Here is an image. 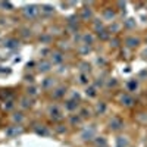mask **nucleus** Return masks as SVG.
Instances as JSON below:
<instances>
[{
	"label": "nucleus",
	"mask_w": 147,
	"mask_h": 147,
	"mask_svg": "<svg viewBox=\"0 0 147 147\" xmlns=\"http://www.w3.org/2000/svg\"><path fill=\"white\" fill-rule=\"evenodd\" d=\"M9 121L12 122V125H19V127H22V125L27 122V115H25V112H24V110L15 109L13 112L10 113Z\"/></svg>",
	"instance_id": "423d86ee"
},
{
	"label": "nucleus",
	"mask_w": 147,
	"mask_h": 147,
	"mask_svg": "<svg viewBox=\"0 0 147 147\" xmlns=\"http://www.w3.org/2000/svg\"><path fill=\"white\" fill-rule=\"evenodd\" d=\"M143 44V38L140 35H136V34H129L124 38V46L128 47V49H137Z\"/></svg>",
	"instance_id": "0eeeda50"
},
{
	"label": "nucleus",
	"mask_w": 147,
	"mask_h": 147,
	"mask_svg": "<svg viewBox=\"0 0 147 147\" xmlns=\"http://www.w3.org/2000/svg\"><path fill=\"white\" fill-rule=\"evenodd\" d=\"M124 27H125L127 30H134V28L137 27V22L134 21L132 18H128L127 21H124Z\"/></svg>",
	"instance_id": "c85d7f7f"
},
{
	"label": "nucleus",
	"mask_w": 147,
	"mask_h": 147,
	"mask_svg": "<svg viewBox=\"0 0 147 147\" xmlns=\"http://www.w3.org/2000/svg\"><path fill=\"white\" fill-rule=\"evenodd\" d=\"M118 105L122 106V107H125V109H131L136 106V97H134L131 93L128 91H121L118 94V99H116Z\"/></svg>",
	"instance_id": "7ed1b4c3"
},
{
	"label": "nucleus",
	"mask_w": 147,
	"mask_h": 147,
	"mask_svg": "<svg viewBox=\"0 0 147 147\" xmlns=\"http://www.w3.org/2000/svg\"><path fill=\"white\" fill-rule=\"evenodd\" d=\"M68 122H69V127H77V128H81L82 127V118L78 115V113H72L68 116Z\"/></svg>",
	"instance_id": "aec40b11"
},
{
	"label": "nucleus",
	"mask_w": 147,
	"mask_h": 147,
	"mask_svg": "<svg viewBox=\"0 0 147 147\" xmlns=\"http://www.w3.org/2000/svg\"><path fill=\"white\" fill-rule=\"evenodd\" d=\"M96 41V35L93 32H82L81 34V44L82 46H93Z\"/></svg>",
	"instance_id": "f3484780"
},
{
	"label": "nucleus",
	"mask_w": 147,
	"mask_h": 147,
	"mask_svg": "<svg viewBox=\"0 0 147 147\" xmlns=\"http://www.w3.org/2000/svg\"><path fill=\"white\" fill-rule=\"evenodd\" d=\"M124 127H125L124 119H122L121 116H118V115H113L107 121V129L112 131V132H121L122 129H124Z\"/></svg>",
	"instance_id": "39448f33"
},
{
	"label": "nucleus",
	"mask_w": 147,
	"mask_h": 147,
	"mask_svg": "<svg viewBox=\"0 0 147 147\" xmlns=\"http://www.w3.org/2000/svg\"><path fill=\"white\" fill-rule=\"evenodd\" d=\"M40 9H41V13H49V15L55 13V7L52 5H41Z\"/></svg>",
	"instance_id": "cd10ccee"
},
{
	"label": "nucleus",
	"mask_w": 147,
	"mask_h": 147,
	"mask_svg": "<svg viewBox=\"0 0 147 147\" xmlns=\"http://www.w3.org/2000/svg\"><path fill=\"white\" fill-rule=\"evenodd\" d=\"M49 60L52 62V65H62L65 62V53L62 50H55L50 53Z\"/></svg>",
	"instance_id": "4468645a"
},
{
	"label": "nucleus",
	"mask_w": 147,
	"mask_h": 147,
	"mask_svg": "<svg viewBox=\"0 0 147 147\" xmlns=\"http://www.w3.org/2000/svg\"><path fill=\"white\" fill-rule=\"evenodd\" d=\"M80 19L81 21H94V12L91 7H82L80 12Z\"/></svg>",
	"instance_id": "6ab92c4d"
},
{
	"label": "nucleus",
	"mask_w": 147,
	"mask_h": 147,
	"mask_svg": "<svg viewBox=\"0 0 147 147\" xmlns=\"http://www.w3.org/2000/svg\"><path fill=\"white\" fill-rule=\"evenodd\" d=\"M52 68H53V65L49 59H43L41 62L37 65V71H38L40 74H49L52 71Z\"/></svg>",
	"instance_id": "dca6fc26"
},
{
	"label": "nucleus",
	"mask_w": 147,
	"mask_h": 147,
	"mask_svg": "<svg viewBox=\"0 0 147 147\" xmlns=\"http://www.w3.org/2000/svg\"><path fill=\"white\" fill-rule=\"evenodd\" d=\"M59 85V81H57V78L56 77H46L43 81H41V90L43 91H49V93H52L56 87Z\"/></svg>",
	"instance_id": "1a4fd4ad"
},
{
	"label": "nucleus",
	"mask_w": 147,
	"mask_h": 147,
	"mask_svg": "<svg viewBox=\"0 0 147 147\" xmlns=\"http://www.w3.org/2000/svg\"><path fill=\"white\" fill-rule=\"evenodd\" d=\"M77 82L80 85H82V87H88V85L91 84V78H90V74H85V72H80L78 77H77Z\"/></svg>",
	"instance_id": "412c9836"
},
{
	"label": "nucleus",
	"mask_w": 147,
	"mask_h": 147,
	"mask_svg": "<svg viewBox=\"0 0 147 147\" xmlns=\"http://www.w3.org/2000/svg\"><path fill=\"white\" fill-rule=\"evenodd\" d=\"M3 46L7 47V49H16V47L19 46V40L15 38V37H9V38L5 40V44H3Z\"/></svg>",
	"instance_id": "393cba45"
},
{
	"label": "nucleus",
	"mask_w": 147,
	"mask_h": 147,
	"mask_svg": "<svg viewBox=\"0 0 147 147\" xmlns=\"http://www.w3.org/2000/svg\"><path fill=\"white\" fill-rule=\"evenodd\" d=\"M24 132V128L19 127V125H9L6 129H5V136L7 138H16L18 136Z\"/></svg>",
	"instance_id": "ddd939ff"
},
{
	"label": "nucleus",
	"mask_w": 147,
	"mask_h": 147,
	"mask_svg": "<svg viewBox=\"0 0 147 147\" xmlns=\"http://www.w3.org/2000/svg\"><path fill=\"white\" fill-rule=\"evenodd\" d=\"M97 129L94 125H82L81 127V131H80V140L82 143H88V141H93L97 136Z\"/></svg>",
	"instance_id": "20e7f679"
},
{
	"label": "nucleus",
	"mask_w": 147,
	"mask_h": 147,
	"mask_svg": "<svg viewBox=\"0 0 147 147\" xmlns=\"http://www.w3.org/2000/svg\"><path fill=\"white\" fill-rule=\"evenodd\" d=\"M41 87L40 85H37V84H30V85H27L25 87V91H24V94H27L28 97H31V99H37L40 94H41Z\"/></svg>",
	"instance_id": "f8f14e48"
},
{
	"label": "nucleus",
	"mask_w": 147,
	"mask_h": 147,
	"mask_svg": "<svg viewBox=\"0 0 147 147\" xmlns=\"http://www.w3.org/2000/svg\"><path fill=\"white\" fill-rule=\"evenodd\" d=\"M46 116H47L49 121H52V122H62V121H65V118L68 115H66L62 105L50 103L47 106V109H46Z\"/></svg>",
	"instance_id": "f257e3e1"
},
{
	"label": "nucleus",
	"mask_w": 147,
	"mask_h": 147,
	"mask_svg": "<svg viewBox=\"0 0 147 147\" xmlns=\"http://www.w3.org/2000/svg\"><path fill=\"white\" fill-rule=\"evenodd\" d=\"M116 147H131V143H129V140H128V137L127 136H119L118 138H116Z\"/></svg>",
	"instance_id": "a878e982"
},
{
	"label": "nucleus",
	"mask_w": 147,
	"mask_h": 147,
	"mask_svg": "<svg viewBox=\"0 0 147 147\" xmlns=\"http://www.w3.org/2000/svg\"><path fill=\"white\" fill-rule=\"evenodd\" d=\"M32 106H34V99L28 97L27 94H22L16 102V107L19 110H24V112H25V110H30Z\"/></svg>",
	"instance_id": "9d476101"
},
{
	"label": "nucleus",
	"mask_w": 147,
	"mask_h": 147,
	"mask_svg": "<svg viewBox=\"0 0 147 147\" xmlns=\"http://www.w3.org/2000/svg\"><path fill=\"white\" fill-rule=\"evenodd\" d=\"M66 87L65 85H57V87L50 93V96H52V99L53 100H62V99H66Z\"/></svg>",
	"instance_id": "2eb2a0df"
},
{
	"label": "nucleus",
	"mask_w": 147,
	"mask_h": 147,
	"mask_svg": "<svg viewBox=\"0 0 147 147\" xmlns=\"http://www.w3.org/2000/svg\"><path fill=\"white\" fill-rule=\"evenodd\" d=\"M100 16H102V21L105 24H113V22H116L118 13H116V10L113 7H106V9L102 10Z\"/></svg>",
	"instance_id": "6e6552de"
},
{
	"label": "nucleus",
	"mask_w": 147,
	"mask_h": 147,
	"mask_svg": "<svg viewBox=\"0 0 147 147\" xmlns=\"http://www.w3.org/2000/svg\"><path fill=\"white\" fill-rule=\"evenodd\" d=\"M105 87L106 88H116L118 87V80L116 78H109V80H105Z\"/></svg>",
	"instance_id": "bb28decb"
},
{
	"label": "nucleus",
	"mask_w": 147,
	"mask_h": 147,
	"mask_svg": "<svg viewBox=\"0 0 147 147\" xmlns=\"http://www.w3.org/2000/svg\"><path fill=\"white\" fill-rule=\"evenodd\" d=\"M140 88V80L138 78H131L127 81V91L134 94V93H137Z\"/></svg>",
	"instance_id": "a211bd4d"
},
{
	"label": "nucleus",
	"mask_w": 147,
	"mask_h": 147,
	"mask_svg": "<svg viewBox=\"0 0 147 147\" xmlns=\"http://www.w3.org/2000/svg\"><path fill=\"white\" fill-rule=\"evenodd\" d=\"M146 41H147V37H146Z\"/></svg>",
	"instance_id": "2f4dec72"
},
{
	"label": "nucleus",
	"mask_w": 147,
	"mask_h": 147,
	"mask_svg": "<svg viewBox=\"0 0 147 147\" xmlns=\"http://www.w3.org/2000/svg\"><path fill=\"white\" fill-rule=\"evenodd\" d=\"M21 13L24 16V19L27 21H34L40 16L41 13V9L38 5H25L22 9H21Z\"/></svg>",
	"instance_id": "f03ea898"
},
{
	"label": "nucleus",
	"mask_w": 147,
	"mask_h": 147,
	"mask_svg": "<svg viewBox=\"0 0 147 147\" xmlns=\"http://www.w3.org/2000/svg\"><path fill=\"white\" fill-rule=\"evenodd\" d=\"M81 118H82V121H88L93 115H94V112H93V109H87L85 106H81L80 107V110L77 112Z\"/></svg>",
	"instance_id": "b1692460"
},
{
	"label": "nucleus",
	"mask_w": 147,
	"mask_h": 147,
	"mask_svg": "<svg viewBox=\"0 0 147 147\" xmlns=\"http://www.w3.org/2000/svg\"><path fill=\"white\" fill-rule=\"evenodd\" d=\"M84 94L87 96L88 99H97V96H99V88H97L94 84H90L88 87L84 88Z\"/></svg>",
	"instance_id": "5701e85b"
},
{
	"label": "nucleus",
	"mask_w": 147,
	"mask_h": 147,
	"mask_svg": "<svg viewBox=\"0 0 147 147\" xmlns=\"http://www.w3.org/2000/svg\"><path fill=\"white\" fill-rule=\"evenodd\" d=\"M93 112H94V115H97V116L105 115V113L107 112V103H106V102H97V103L94 105V107H93Z\"/></svg>",
	"instance_id": "4be33fe9"
},
{
	"label": "nucleus",
	"mask_w": 147,
	"mask_h": 147,
	"mask_svg": "<svg viewBox=\"0 0 147 147\" xmlns=\"http://www.w3.org/2000/svg\"><path fill=\"white\" fill-rule=\"evenodd\" d=\"M43 37H44V38H43V40H40V41H41V44H47V43H50V41H52V35L44 34Z\"/></svg>",
	"instance_id": "7c9ffc66"
},
{
	"label": "nucleus",
	"mask_w": 147,
	"mask_h": 147,
	"mask_svg": "<svg viewBox=\"0 0 147 147\" xmlns=\"http://www.w3.org/2000/svg\"><path fill=\"white\" fill-rule=\"evenodd\" d=\"M63 109H65V112L66 113H77L78 110H80V107H81V102H78V100H74V99H65V102H63Z\"/></svg>",
	"instance_id": "9b49d317"
},
{
	"label": "nucleus",
	"mask_w": 147,
	"mask_h": 147,
	"mask_svg": "<svg viewBox=\"0 0 147 147\" xmlns=\"http://www.w3.org/2000/svg\"><path fill=\"white\" fill-rule=\"evenodd\" d=\"M80 72H85V74H90L91 72V63H88V62H81L80 63Z\"/></svg>",
	"instance_id": "c756f323"
}]
</instances>
